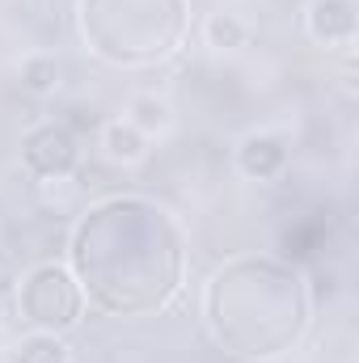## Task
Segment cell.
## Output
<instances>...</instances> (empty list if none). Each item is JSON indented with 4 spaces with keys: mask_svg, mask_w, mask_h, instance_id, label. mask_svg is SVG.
Instances as JSON below:
<instances>
[{
    "mask_svg": "<svg viewBox=\"0 0 359 363\" xmlns=\"http://www.w3.org/2000/svg\"><path fill=\"white\" fill-rule=\"evenodd\" d=\"M17 85L30 93V97H51V93H60V85H64V64L51 51H30L17 64Z\"/></svg>",
    "mask_w": 359,
    "mask_h": 363,
    "instance_id": "obj_7",
    "label": "cell"
},
{
    "mask_svg": "<svg viewBox=\"0 0 359 363\" xmlns=\"http://www.w3.org/2000/svg\"><path fill=\"white\" fill-rule=\"evenodd\" d=\"M199 34H203V47H211V51H241L250 43V21L228 13V9H220V13L203 17Z\"/></svg>",
    "mask_w": 359,
    "mask_h": 363,
    "instance_id": "obj_9",
    "label": "cell"
},
{
    "mask_svg": "<svg viewBox=\"0 0 359 363\" xmlns=\"http://www.w3.org/2000/svg\"><path fill=\"white\" fill-rule=\"evenodd\" d=\"M4 355H9V363H72V347L64 342V334L30 330V334L17 338Z\"/></svg>",
    "mask_w": 359,
    "mask_h": 363,
    "instance_id": "obj_8",
    "label": "cell"
},
{
    "mask_svg": "<svg viewBox=\"0 0 359 363\" xmlns=\"http://www.w3.org/2000/svg\"><path fill=\"white\" fill-rule=\"evenodd\" d=\"M9 4H30V0H9Z\"/></svg>",
    "mask_w": 359,
    "mask_h": 363,
    "instance_id": "obj_13",
    "label": "cell"
},
{
    "mask_svg": "<svg viewBox=\"0 0 359 363\" xmlns=\"http://www.w3.org/2000/svg\"><path fill=\"white\" fill-rule=\"evenodd\" d=\"M21 161L34 178H72L81 165V135L68 123H38L21 140Z\"/></svg>",
    "mask_w": 359,
    "mask_h": 363,
    "instance_id": "obj_2",
    "label": "cell"
},
{
    "mask_svg": "<svg viewBox=\"0 0 359 363\" xmlns=\"http://www.w3.org/2000/svg\"><path fill=\"white\" fill-rule=\"evenodd\" d=\"M355 0H309L304 9V34L317 43V47H338V51H351L355 47Z\"/></svg>",
    "mask_w": 359,
    "mask_h": 363,
    "instance_id": "obj_3",
    "label": "cell"
},
{
    "mask_svg": "<svg viewBox=\"0 0 359 363\" xmlns=\"http://www.w3.org/2000/svg\"><path fill=\"white\" fill-rule=\"evenodd\" d=\"M136 131H144L148 140L153 135H165L170 127H174V106H170V97H161V93L153 89H140L127 97V114H123Z\"/></svg>",
    "mask_w": 359,
    "mask_h": 363,
    "instance_id": "obj_6",
    "label": "cell"
},
{
    "mask_svg": "<svg viewBox=\"0 0 359 363\" xmlns=\"http://www.w3.org/2000/svg\"><path fill=\"white\" fill-rule=\"evenodd\" d=\"M13 283V262H9V254H0V291Z\"/></svg>",
    "mask_w": 359,
    "mask_h": 363,
    "instance_id": "obj_11",
    "label": "cell"
},
{
    "mask_svg": "<svg viewBox=\"0 0 359 363\" xmlns=\"http://www.w3.org/2000/svg\"><path fill=\"white\" fill-rule=\"evenodd\" d=\"M77 199H81L77 178H38V203H43V216H64Z\"/></svg>",
    "mask_w": 359,
    "mask_h": 363,
    "instance_id": "obj_10",
    "label": "cell"
},
{
    "mask_svg": "<svg viewBox=\"0 0 359 363\" xmlns=\"http://www.w3.org/2000/svg\"><path fill=\"white\" fill-rule=\"evenodd\" d=\"M283 165H287V144L279 135H270V131H250L241 140V148H237V169L254 182L283 174Z\"/></svg>",
    "mask_w": 359,
    "mask_h": 363,
    "instance_id": "obj_5",
    "label": "cell"
},
{
    "mask_svg": "<svg viewBox=\"0 0 359 363\" xmlns=\"http://www.w3.org/2000/svg\"><path fill=\"white\" fill-rule=\"evenodd\" d=\"M4 351H9V338H4V330H0V359H4Z\"/></svg>",
    "mask_w": 359,
    "mask_h": 363,
    "instance_id": "obj_12",
    "label": "cell"
},
{
    "mask_svg": "<svg viewBox=\"0 0 359 363\" xmlns=\"http://www.w3.org/2000/svg\"><path fill=\"white\" fill-rule=\"evenodd\" d=\"M153 140L144 135V131H136L127 118H110V123H101V131H97V148H101V157L114 165V169H136V165H144L148 161V148Z\"/></svg>",
    "mask_w": 359,
    "mask_h": 363,
    "instance_id": "obj_4",
    "label": "cell"
},
{
    "mask_svg": "<svg viewBox=\"0 0 359 363\" xmlns=\"http://www.w3.org/2000/svg\"><path fill=\"white\" fill-rule=\"evenodd\" d=\"M17 308H21L26 325H34L43 334H68V330L81 325L85 291H81L77 274L51 258V262H34L30 271L21 274V283H17Z\"/></svg>",
    "mask_w": 359,
    "mask_h": 363,
    "instance_id": "obj_1",
    "label": "cell"
}]
</instances>
